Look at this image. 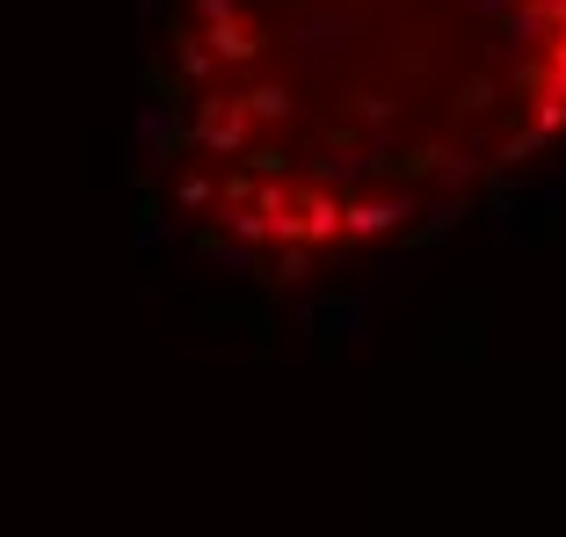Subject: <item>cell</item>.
Here are the masks:
<instances>
[{
	"mask_svg": "<svg viewBox=\"0 0 566 537\" xmlns=\"http://www.w3.org/2000/svg\"><path fill=\"white\" fill-rule=\"evenodd\" d=\"M415 219V197H356L342 203V240H385Z\"/></svg>",
	"mask_w": 566,
	"mask_h": 537,
	"instance_id": "7a4b0ae2",
	"label": "cell"
},
{
	"mask_svg": "<svg viewBox=\"0 0 566 537\" xmlns=\"http://www.w3.org/2000/svg\"><path fill=\"white\" fill-rule=\"evenodd\" d=\"M132 138H138V146H153V160L167 168V152H175V138H182V117H175L167 102H146L138 124H132Z\"/></svg>",
	"mask_w": 566,
	"mask_h": 537,
	"instance_id": "8992f818",
	"label": "cell"
},
{
	"mask_svg": "<svg viewBox=\"0 0 566 537\" xmlns=\"http://www.w3.org/2000/svg\"><path fill=\"white\" fill-rule=\"evenodd\" d=\"M552 203H559V211H566V189H559V197H552Z\"/></svg>",
	"mask_w": 566,
	"mask_h": 537,
	"instance_id": "603a6c76",
	"label": "cell"
},
{
	"mask_svg": "<svg viewBox=\"0 0 566 537\" xmlns=\"http://www.w3.org/2000/svg\"><path fill=\"white\" fill-rule=\"evenodd\" d=\"M175 203H182V211H203V203H218V182L211 175H189V182L175 189Z\"/></svg>",
	"mask_w": 566,
	"mask_h": 537,
	"instance_id": "e0dca14e",
	"label": "cell"
},
{
	"mask_svg": "<svg viewBox=\"0 0 566 537\" xmlns=\"http://www.w3.org/2000/svg\"><path fill=\"white\" fill-rule=\"evenodd\" d=\"M197 262L203 268H226V276H254V248H248V240H203Z\"/></svg>",
	"mask_w": 566,
	"mask_h": 537,
	"instance_id": "30bf717a",
	"label": "cell"
},
{
	"mask_svg": "<svg viewBox=\"0 0 566 537\" xmlns=\"http://www.w3.org/2000/svg\"><path fill=\"white\" fill-rule=\"evenodd\" d=\"M203 44H211L218 66H248L254 51H262V36H254L240 15H226V22H203Z\"/></svg>",
	"mask_w": 566,
	"mask_h": 537,
	"instance_id": "277c9868",
	"label": "cell"
},
{
	"mask_svg": "<svg viewBox=\"0 0 566 537\" xmlns=\"http://www.w3.org/2000/svg\"><path fill=\"white\" fill-rule=\"evenodd\" d=\"M531 131H537V138H559V131H566V95L531 87Z\"/></svg>",
	"mask_w": 566,
	"mask_h": 537,
	"instance_id": "9a60e30c",
	"label": "cell"
},
{
	"mask_svg": "<svg viewBox=\"0 0 566 537\" xmlns=\"http://www.w3.org/2000/svg\"><path fill=\"white\" fill-rule=\"evenodd\" d=\"M175 66H182V81H211L218 73V59H211V44H203V36H182V51H175Z\"/></svg>",
	"mask_w": 566,
	"mask_h": 537,
	"instance_id": "2e32d148",
	"label": "cell"
},
{
	"mask_svg": "<svg viewBox=\"0 0 566 537\" xmlns=\"http://www.w3.org/2000/svg\"><path fill=\"white\" fill-rule=\"evenodd\" d=\"M319 327H334L342 349H364V341H370V305L364 298H327V305H319Z\"/></svg>",
	"mask_w": 566,
	"mask_h": 537,
	"instance_id": "5b68a950",
	"label": "cell"
},
{
	"mask_svg": "<svg viewBox=\"0 0 566 537\" xmlns=\"http://www.w3.org/2000/svg\"><path fill=\"white\" fill-rule=\"evenodd\" d=\"M226 15H240V0H197V22H226Z\"/></svg>",
	"mask_w": 566,
	"mask_h": 537,
	"instance_id": "d6986e66",
	"label": "cell"
},
{
	"mask_svg": "<svg viewBox=\"0 0 566 537\" xmlns=\"http://www.w3.org/2000/svg\"><path fill=\"white\" fill-rule=\"evenodd\" d=\"M132 15H138V22H153V15H160V0H132Z\"/></svg>",
	"mask_w": 566,
	"mask_h": 537,
	"instance_id": "44dd1931",
	"label": "cell"
},
{
	"mask_svg": "<svg viewBox=\"0 0 566 537\" xmlns=\"http://www.w3.org/2000/svg\"><path fill=\"white\" fill-rule=\"evenodd\" d=\"M218 225H226L233 240H248V248H262V240H269V219L254 211V203H218Z\"/></svg>",
	"mask_w": 566,
	"mask_h": 537,
	"instance_id": "8fae6325",
	"label": "cell"
},
{
	"mask_svg": "<svg viewBox=\"0 0 566 537\" xmlns=\"http://www.w3.org/2000/svg\"><path fill=\"white\" fill-rule=\"evenodd\" d=\"M167 233H175V219H167V225H160V219H146V225H138V248H146V254H153V248H160V240H167Z\"/></svg>",
	"mask_w": 566,
	"mask_h": 537,
	"instance_id": "ffe728a7",
	"label": "cell"
},
{
	"mask_svg": "<svg viewBox=\"0 0 566 537\" xmlns=\"http://www.w3.org/2000/svg\"><path fill=\"white\" fill-rule=\"evenodd\" d=\"M523 211H531V189H516V182H494V203H486V219H494L501 233H516V225H523Z\"/></svg>",
	"mask_w": 566,
	"mask_h": 537,
	"instance_id": "4fadbf2b",
	"label": "cell"
},
{
	"mask_svg": "<svg viewBox=\"0 0 566 537\" xmlns=\"http://www.w3.org/2000/svg\"><path fill=\"white\" fill-rule=\"evenodd\" d=\"M248 160H254V175H283V168H291V160H283V152H276V146H254V152H248Z\"/></svg>",
	"mask_w": 566,
	"mask_h": 537,
	"instance_id": "ac0fdd59",
	"label": "cell"
},
{
	"mask_svg": "<svg viewBox=\"0 0 566 537\" xmlns=\"http://www.w3.org/2000/svg\"><path fill=\"white\" fill-rule=\"evenodd\" d=\"M298 240L305 248H334V240H342V197H334L327 182L298 189Z\"/></svg>",
	"mask_w": 566,
	"mask_h": 537,
	"instance_id": "3957f363",
	"label": "cell"
},
{
	"mask_svg": "<svg viewBox=\"0 0 566 537\" xmlns=\"http://www.w3.org/2000/svg\"><path fill=\"white\" fill-rule=\"evenodd\" d=\"M429 168L443 175V189H450V197H465V189L486 175V160H480V152H429Z\"/></svg>",
	"mask_w": 566,
	"mask_h": 537,
	"instance_id": "9c48e42d",
	"label": "cell"
},
{
	"mask_svg": "<svg viewBox=\"0 0 566 537\" xmlns=\"http://www.w3.org/2000/svg\"><path fill=\"white\" fill-rule=\"evenodd\" d=\"M248 131H254L248 102H226V95H203L197 117H189V146L211 152V160H233V152L248 146Z\"/></svg>",
	"mask_w": 566,
	"mask_h": 537,
	"instance_id": "6da1fadb",
	"label": "cell"
},
{
	"mask_svg": "<svg viewBox=\"0 0 566 537\" xmlns=\"http://www.w3.org/2000/svg\"><path fill=\"white\" fill-rule=\"evenodd\" d=\"M240 102H248L254 124H283V117H291V87H283V81H262L254 95H240Z\"/></svg>",
	"mask_w": 566,
	"mask_h": 537,
	"instance_id": "7c38bea8",
	"label": "cell"
},
{
	"mask_svg": "<svg viewBox=\"0 0 566 537\" xmlns=\"http://www.w3.org/2000/svg\"><path fill=\"white\" fill-rule=\"evenodd\" d=\"M501 8H509V0H472V15H501Z\"/></svg>",
	"mask_w": 566,
	"mask_h": 537,
	"instance_id": "7402d4cb",
	"label": "cell"
},
{
	"mask_svg": "<svg viewBox=\"0 0 566 537\" xmlns=\"http://www.w3.org/2000/svg\"><path fill=\"white\" fill-rule=\"evenodd\" d=\"M313 262H319V248H305V240H276L269 291H305V284H313Z\"/></svg>",
	"mask_w": 566,
	"mask_h": 537,
	"instance_id": "52a82bcc",
	"label": "cell"
},
{
	"mask_svg": "<svg viewBox=\"0 0 566 537\" xmlns=\"http://www.w3.org/2000/svg\"><path fill=\"white\" fill-rule=\"evenodd\" d=\"M415 248H436V240H443L450 233V225H458V219H465V197H450V203H436V211H415Z\"/></svg>",
	"mask_w": 566,
	"mask_h": 537,
	"instance_id": "5bb4252c",
	"label": "cell"
},
{
	"mask_svg": "<svg viewBox=\"0 0 566 537\" xmlns=\"http://www.w3.org/2000/svg\"><path fill=\"white\" fill-rule=\"evenodd\" d=\"M545 30H552V22H545L537 0H523V8L509 0V8H501V44H537V51H545Z\"/></svg>",
	"mask_w": 566,
	"mask_h": 537,
	"instance_id": "ba28073f",
	"label": "cell"
}]
</instances>
